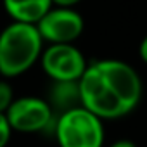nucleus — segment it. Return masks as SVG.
<instances>
[{
    "mask_svg": "<svg viewBox=\"0 0 147 147\" xmlns=\"http://www.w3.org/2000/svg\"><path fill=\"white\" fill-rule=\"evenodd\" d=\"M54 4H57V5H61V7H69V5H75V4H78L80 0H52Z\"/></svg>",
    "mask_w": 147,
    "mask_h": 147,
    "instance_id": "obj_11",
    "label": "nucleus"
},
{
    "mask_svg": "<svg viewBox=\"0 0 147 147\" xmlns=\"http://www.w3.org/2000/svg\"><path fill=\"white\" fill-rule=\"evenodd\" d=\"M12 88L9 83L5 82H0V113H7V109L12 104Z\"/></svg>",
    "mask_w": 147,
    "mask_h": 147,
    "instance_id": "obj_9",
    "label": "nucleus"
},
{
    "mask_svg": "<svg viewBox=\"0 0 147 147\" xmlns=\"http://www.w3.org/2000/svg\"><path fill=\"white\" fill-rule=\"evenodd\" d=\"M4 5L16 23L36 24L50 11L52 0H4Z\"/></svg>",
    "mask_w": 147,
    "mask_h": 147,
    "instance_id": "obj_7",
    "label": "nucleus"
},
{
    "mask_svg": "<svg viewBox=\"0 0 147 147\" xmlns=\"http://www.w3.org/2000/svg\"><path fill=\"white\" fill-rule=\"evenodd\" d=\"M82 106L100 119L128 114L140 100L142 83L133 67L121 61H97L78 80Z\"/></svg>",
    "mask_w": 147,
    "mask_h": 147,
    "instance_id": "obj_1",
    "label": "nucleus"
},
{
    "mask_svg": "<svg viewBox=\"0 0 147 147\" xmlns=\"http://www.w3.org/2000/svg\"><path fill=\"white\" fill-rule=\"evenodd\" d=\"M45 73L55 82H78L87 69L78 49L69 43H54L42 57Z\"/></svg>",
    "mask_w": 147,
    "mask_h": 147,
    "instance_id": "obj_4",
    "label": "nucleus"
},
{
    "mask_svg": "<svg viewBox=\"0 0 147 147\" xmlns=\"http://www.w3.org/2000/svg\"><path fill=\"white\" fill-rule=\"evenodd\" d=\"M140 57H142V61L144 62H147V36L142 40V43H140Z\"/></svg>",
    "mask_w": 147,
    "mask_h": 147,
    "instance_id": "obj_10",
    "label": "nucleus"
},
{
    "mask_svg": "<svg viewBox=\"0 0 147 147\" xmlns=\"http://www.w3.org/2000/svg\"><path fill=\"white\" fill-rule=\"evenodd\" d=\"M36 28L43 40L52 43H71L83 31V19L78 12L67 7L49 11L38 23Z\"/></svg>",
    "mask_w": 147,
    "mask_h": 147,
    "instance_id": "obj_5",
    "label": "nucleus"
},
{
    "mask_svg": "<svg viewBox=\"0 0 147 147\" xmlns=\"http://www.w3.org/2000/svg\"><path fill=\"white\" fill-rule=\"evenodd\" d=\"M52 100L67 109L78 107L82 106V99H80V85L76 82H57L54 94H52Z\"/></svg>",
    "mask_w": 147,
    "mask_h": 147,
    "instance_id": "obj_8",
    "label": "nucleus"
},
{
    "mask_svg": "<svg viewBox=\"0 0 147 147\" xmlns=\"http://www.w3.org/2000/svg\"><path fill=\"white\" fill-rule=\"evenodd\" d=\"M55 135L61 147H100L104 140L100 118L83 106L62 113L55 123Z\"/></svg>",
    "mask_w": 147,
    "mask_h": 147,
    "instance_id": "obj_3",
    "label": "nucleus"
},
{
    "mask_svg": "<svg viewBox=\"0 0 147 147\" xmlns=\"http://www.w3.org/2000/svg\"><path fill=\"white\" fill-rule=\"evenodd\" d=\"M11 128L18 131H42L50 126L52 111L50 106L35 97H24L14 100L5 113Z\"/></svg>",
    "mask_w": 147,
    "mask_h": 147,
    "instance_id": "obj_6",
    "label": "nucleus"
},
{
    "mask_svg": "<svg viewBox=\"0 0 147 147\" xmlns=\"http://www.w3.org/2000/svg\"><path fill=\"white\" fill-rule=\"evenodd\" d=\"M111 147H135V144H133V142H130V140H119V142L113 144Z\"/></svg>",
    "mask_w": 147,
    "mask_h": 147,
    "instance_id": "obj_12",
    "label": "nucleus"
},
{
    "mask_svg": "<svg viewBox=\"0 0 147 147\" xmlns=\"http://www.w3.org/2000/svg\"><path fill=\"white\" fill-rule=\"evenodd\" d=\"M42 35L36 24L14 23L0 35V73L18 76L30 69L40 55Z\"/></svg>",
    "mask_w": 147,
    "mask_h": 147,
    "instance_id": "obj_2",
    "label": "nucleus"
}]
</instances>
